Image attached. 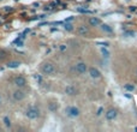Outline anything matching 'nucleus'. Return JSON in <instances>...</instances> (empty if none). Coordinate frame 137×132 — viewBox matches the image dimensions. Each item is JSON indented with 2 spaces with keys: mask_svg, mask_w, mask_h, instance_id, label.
I'll return each instance as SVG.
<instances>
[{
  "mask_svg": "<svg viewBox=\"0 0 137 132\" xmlns=\"http://www.w3.org/2000/svg\"><path fill=\"white\" fill-rule=\"evenodd\" d=\"M25 115H27L29 119H36V118L40 115V110H39L36 107H30V108L27 109Z\"/></svg>",
  "mask_w": 137,
  "mask_h": 132,
  "instance_id": "f257e3e1",
  "label": "nucleus"
},
{
  "mask_svg": "<svg viewBox=\"0 0 137 132\" xmlns=\"http://www.w3.org/2000/svg\"><path fill=\"white\" fill-rule=\"evenodd\" d=\"M41 70H42V72L46 73V75H52V73L55 72V67H54V65L51 64V63H46V64H43Z\"/></svg>",
  "mask_w": 137,
  "mask_h": 132,
  "instance_id": "f03ea898",
  "label": "nucleus"
},
{
  "mask_svg": "<svg viewBox=\"0 0 137 132\" xmlns=\"http://www.w3.org/2000/svg\"><path fill=\"white\" fill-rule=\"evenodd\" d=\"M65 113L67 116H71V118H76L80 115V109L76 107H67L65 109Z\"/></svg>",
  "mask_w": 137,
  "mask_h": 132,
  "instance_id": "7ed1b4c3",
  "label": "nucleus"
},
{
  "mask_svg": "<svg viewBox=\"0 0 137 132\" xmlns=\"http://www.w3.org/2000/svg\"><path fill=\"white\" fill-rule=\"evenodd\" d=\"M15 84H16L18 88H23V86H25V84H27V79H25L24 77H22V76H18V77L15 78Z\"/></svg>",
  "mask_w": 137,
  "mask_h": 132,
  "instance_id": "20e7f679",
  "label": "nucleus"
},
{
  "mask_svg": "<svg viewBox=\"0 0 137 132\" xmlns=\"http://www.w3.org/2000/svg\"><path fill=\"white\" fill-rule=\"evenodd\" d=\"M12 96H13V100L15 101H22L25 97V94L22 90H16V91H13Z\"/></svg>",
  "mask_w": 137,
  "mask_h": 132,
  "instance_id": "39448f33",
  "label": "nucleus"
},
{
  "mask_svg": "<svg viewBox=\"0 0 137 132\" xmlns=\"http://www.w3.org/2000/svg\"><path fill=\"white\" fill-rule=\"evenodd\" d=\"M76 71H77V73H84V72L87 71L86 64H84V63H78V64L76 65Z\"/></svg>",
  "mask_w": 137,
  "mask_h": 132,
  "instance_id": "423d86ee",
  "label": "nucleus"
},
{
  "mask_svg": "<svg viewBox=\"0 0 137 132\" xmlns=\"http://www.w3.org/2000/svg\"><path fill=\"white\" fill-rule=\"evenodd\" d=\"M89 73H90V76H91L93 78H100V76H101L100 71L96 70V69H94V67H90V69H89Z\"/></svg>",
  "mask_w": 137,
  "mask_h": 132,
  "instance_id": "0eeeda50",
  "label": "nucleus"
},
{
  "mask_svg": "<svg viewBox=\"0 0 137 132\" xmlns=\"http://www.w3.org/2000/svg\"><path fill=\"white\" fill-rule=\"evenodd\" d=\"M117 110L115 109H109L107 113H106V116H107V119L108 120H112V119H114L115 116H117Z\"/></svg>",
  "mask_w": 137,
  "mask_h": 132,
  "instance_id": "6e6552de",
  "label": "nucleus"
},
{
  "mask_svg": "<svg viewBox=\"0 0 137 132\" xmlns=\"http://www.w3.org/2000/svg\"><path fill=\"white\" fill-rule=\"evenodd\" d=\"M65 92L67 94V95H76L77 94V90H76V88L75 86H67L66 89H65Z\"/></svg>",
  "mask_w": 137,
  "mask_h": 132,
  "instance_id": "1a4fd4ad",
  "label": "nucleus"
},
{
  "mask_svg": "<svg viewBox=\"0 0 137 132\" xmlns=\"http://www.w3.org/2000/svg\"><path fill=\"white\" fill-rule=\"evenodd\" d=\"M89 23H90V25H93V27H96V25H100V24H101L100 19H96V18H90V19H89Z\"/></svg>",
  "mask_w": 137,
  "mask_h": 132,
  "instance_id": "9d476101",
  "label": "nucleus"
},
{
  "mask_svg": "<svg viewBox=\"0 0 137 132\" xmlns=\"http://www.w3.org/2000/svg\"><path fill=\"white\" fill-rule=\"evenodd\" d=\"M21 64L18 61H10L7 63V67H11V69H15V67H18Z\"/></svg>",
  "mask_w": 137,
  "mask_h": 132,
  "instance_id": "9b49d317",
  "label": "nucleus"
},
{
  "mask_svg": "<svg viewBox=\"0 0 137 132\" xmlns=\"http://www.w3.org/2000/svg\"><path fill=\"white\" fill-rule=\"evenodd\" d=\"M78 33H80V34L86 35V34H88V28H87V27H84V25H82V27H80V28H78Z\"/></svg>",
  "mask_w": 137,
  "mask_h": 132,
  "instance_id": "f8f14e48",
  "label": "nucleus"
},
{
  "mask_svg": "<svg viewBox=\"0 0 137 132\" xmlns=\"http://www.w3.org/2000/svg\"><path fill=\"white\" fill-rule=\"evenodd\" d=\"M6 52L5 51H3V49H0V60H4L5 58H6Z\"/></svg>",
  "mask_w": 137,
  "mask_h": 132,
  "instance_id": "ddd939ff",
  "label": "nucleus"
},
{
  "mask_svg": "<svg viewBox=\"0 0 137 132\" xmlns=\"http://www.w3.org/2000/svg\"><path fill=\"white\" fill-rule=\"evenodd\" d=\"M4 124H5L6 126H9V127H10V126H11V120H10L7 116H5V118H4Z\"/></svg>",
  "mask_w": 137,
  "mask_h": 132,
  "instance_id": "4468645a",
  "label": "nucleus"
},
{
  "mask_svg": "<svg viewBox=\"0 0 137 132\" xmlns=\"http://www.w3.org/2000/svg\"><path fill=\"white\" fill-rule=\"evenodd\" d=\"M101 28H102V29H103L105 31H112V29H111V28H109L108 25H106V24H103V25H102Z\"/></svg>",
  "mask_w": 137,
  "mask_h": 132,
  "instance_id": "2eb2a0df",
  "label": "nucleus"
},
{
  "mask_svg": "<svg viewBox=\"0 0 137 132\" xmlns=\"http://www.w3.org/2000/svg\"><path fill=\"white\" fill-rule=\"evenodd\" d=\"M125 89H126V90L132 91V90H133V86H132V85H125Z\"/></svg>",
  "mask_w": 137,
  "mask_h": 132,
  "instance_id": "dca6fc26",
  "label": "nucleus"
},
{
  "mask_svg": "<svg viewBox=\"0 0 137 132\" xmlns=\"http://www.w3.org/2000/svg\"><path fill=\"white\" fill-rule=\"evenodd\" d=\"M49 109L55 110V109H57V106H55V104H53V103H51V104H49Z\"/></svg>",
  "mask_w": 137,
  "mask_h": 132,
  "instance_id": "f3484780",
  "label": "nucleus"
},
{
  "mask_svg": "<svg viewBox=\"0 0 137 132\" xmlns=\"http://www.w3.org/2000/svg\"><path fill=\"white\" fill-rule=\"evenodd\" d=\"M101 51H102V53L105 54V57H108V55H109V54H108V52H107L106 49H101Z\"/></svg>",
  "mask_w": 137,
  "mask_h": 132,
  "instance_id": "a211bd4d",
  "label": "nucleus"
},
{
  "mask_svg": "<svg viewBox=\"0 0 137 132\" xmlns=\"http://www.w3.org/2000/svg\"><path fill=\"white\" fill-rule=\"evenodd\" d=\"M65 28H66L67 30H72V25H66Z\"/></svg>",
  "mask_w": 137,
  "mask_h": 132,
  "instance_id": "6ab92c4d",
  "label": "nucleus"
},
{
  "mask_svg": "<svg viewBox=\"0 0 137 132\" xmlns=\"http://www.w3.org/2000/svg\"><path fill=\"white\" fill-rule=\"evenodd\" d=\"M101 113H102V108H100V109H99V110H97V115H100V114H101Z\"/></svg>",
  "mask_w": 137,
  "mask_h": 132,
  "instance_id": "aec40b11",
  "label": "nucleus"
},
{
  "mask_svg": "<svg viewBox=\"0 0 137 132\" xmlns=\"http://www.w3.org/2000/svg\"><path fill=\"white\" fill-rule=\"evenodd\" d=\"M0 104H1V96H0Z\"/></svg>",
  "mask_w": 137,
  "mask_h": 132,
  "instance_id": "412c9836",
  "label": "nucleus"
},
{
  "mask_svg": "<svg viewBox=\"0 0 137 132\" xmlns=\"http://www.w3.org/2000/svg\"><path fill=\"white\" fill-rule=\"evenodd\" d=\"M136 73H137V70H136Z\"/></svg>",
  "mask_w": 137,
  "mask_h": 132,
  "instance_id": "4be33fe9",
  "label": "nucleus"
}]
</instances>
